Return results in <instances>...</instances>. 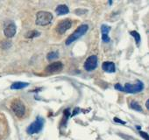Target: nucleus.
Here are the masks:
<instances>
[{"label": "nucleus", "mask_w": 149, "mask_h": 140, "mask_svg": "<svg viewBox=\"0 0 149 140\" xmlns=\"http://www.w3.org/2000/svg\"><path fill=\"white\" fill-rule=\"evenodd\" d=\"M55 12L57 15L61 16V15H66L69 12V9L66 5H60L57 6V8L55 9Z\"/></svg>", "instance_id": "f8f14e48"}, {"label": "nucleus", "mask_w": 149, "mask_h": 140, "mask_svg": "<svg viewBox=\"0 0 149 140\" xmlns=\"http://www.w3.org/2000/svg\"><path fill=\"white\" fill-rule=\"evenodd\" d=\"M53 20V15L49 12L40 11L36 14V20L35 23L38 26H45L49 25Z\"/></svg>", "instance_id": "f257e3e1"}, {"label": "nucleus", "mask_w": 149, "mask_h": 140, "mask_svg": "<svg viewBox=\"0 0 149 140\" xmlns=\"http://www.w3.org/2000/svg\"><path fill=\"white\" fill-rule=\"evenodd\" d=\"M146 108H147V109H149V100H147V101H146Z\"/></svg>", "instance_id": "4be33fe9"}, {"label": "nucleus", "mask_w": 149, "mask_h": 140, "mask_svg": "<svg viewBox=\"0 0 149 140\" xmlns=\"http://www.w3.org/2000/svg\"><path fill=\"white\" fill-rule=\"evenodd\" d=\"M89 29V26L88 25H82L80 26L76 31H74L67 40H66V45L68 46L71 43H73L74 41H76L77 40H78L79 38H81L84 34H85L87 33Z\"/></svg>", "instance_id": "f03ea898"}, {"label": "nucleus", "mask_w": 149, "mask_h": 140, "mask_svg": "<svg viewBox=\"0 0 149 140\" xmlns=\"http://www.w3.org/2000/svg\"><path fill=\"white\" fill-rule=\"evenodd\" d=\"M97 55H91L90 57L87 58V60L84 62V69L88 72L93 71L94 69L97 67Z\"/></svg>", "instance_id": "423d86ee"}, {"label": "nucleus", "mask_w": 149, "mask_h": 140, "mask_svg": "<svg viewBox=\"0 0 149 140\" xmlns=\"http://www.w3.org/2000/svg\"><path fill=\"white\" fill-rule=\"evenodd\" d=\"M115 89H118V90H119V91H122L123 87L120 85V83H117V84L115 85Z\"/></svg>", "instance_id": "aec40b11"}, {"label": "nucleus", "mask_w": 149, "mask_h": 140, "mask_svg": "<svg viewBox=\"0 0 149 140\" xmlns=\"http://www.w3.org/2000/svg\"><path fill=\"white\" fill-rule=\"evenodd\" d=\"M29 86V83L27 82H14L12 84L11 86V89H25L26 87Z\"/></svg>", "instance_id": "ddd939ff"}, {"label": "nucleus", "mask_w": 149, "mask_h": 140, "mask_svg": "<svg viewBox=\"0 0 149 140\" xmlns=\"http://www.w3.org/2000/svg\"><path fill=\"white\" fill-rule=\"evenodd\" d=\"M63 68V64L62 62L61 61H55V62H53L51 64H49L47 67H46V71L47 73H51V74H54V73H59L61 72Z\"/></svg>", "instance_id": "6e6552de"}, {"label": "nucleus", "mask_w": 149, "mask_h": 140, "mask_svg": "<svg viewBox=\"0 0 149 140\" xmlns=\"http://www.w3.org/2000/svg\"><path fill=\"white\" fill-rule=\"evenodd\" d=\"M59 57V53L58 52H50L47 55V59L48 60H55Z\"/></svg>", "instance_id": "f3484780"}, {"label": "nucleus", "mask_w": 149, "mask_h": 140, "mask_svg": "<svg viewBox=\"0 0 149 140\" xmlns=\"http://www.w3.org/2000/svg\"><path fill=\"white\" fill-rule=\"evenodd\" d=\"M102 68L106 73H114L116 71L115 64L112 61H104L102 64Z\"/></svg>", "instance_id": "9d476101"}, {"label": "nucleus", "mask_w": 149, "mask_h": 140, "mask_svg": "<svg viewBox=\"0 0 149 140\" xmlns=\"http://www.w3.org/2000/svg\"><path fill=\"white\" fill-rule=\"evenodd\" d=\"M72 26V22L70 19H64L62 21H61L57 26H56V31L59 34H63L65 33L68 29H70Z\"/></svg>", "instance_id": "0eeeda50"}, {"label": "nucleus", "mask_w": 149, "mask_h": 140, "mask_svg": "<svg viewBox=\"0 0 149 140\" xmlns=\"http://www.w3.org/2000/svg\"><path fill=\"white\" fill-rule=\"evenodd\" d=\"M111 31V27L108 26H105V25H103L101 26V33H102V40L104 42H110L111 39L109 37V33Z\"/></svg>", "instance_id": "9b49d317"}, {"label": "nucleus", "mask_w": 149, "mask_h": 140, "mask_svg": "<svg viewBox=\"0 0 149 140\" xmlns=\"http://www.w3.org/2000/svg\"><path fill=\"white\" fill-rule=\"evenodd\" d=\"M43 125H44V119L40 116H38L36 118V120L34 122H33L28 127H27V130H26V132L30 135L32 134H35V133H38L40 132L42 128H43Z\"/></svg>", "instance_id": "20e7f679"}, {"label": "nucleus", "mask_w": 149, "mask_h": 140, "mask_svg": "<svg viewBox=\"0 0 149 140\" xmlns=\"http://www.w3.org/2000/svg\"><path fill=\"white\" fill-rule=\"evenodd\" d=\"M114 121H115V122H117V123H122V124H125V122H124V121H122V120H119V119H118L117 117H115V118H114Z\"/></svg>", "instance_id": "412c9836"}, {"label": "nucleus", "mask_w": 149, "mask_h": 140, "mask_svg": "<svg viewBox=\"0 0 149 140\" xmlns=\"http://www.w3.org/2000/svg\"><path fill=\"white\" fill-rule=\"evenodd\" d=\"M140 133V135L146 139V140H148V135H147V133L146 132H144V131H140L139 132Z\"/></svg>", "instance_id": "6ab92c4d"}, {"label": "nucleus", "mask_w": 149, "mask_h": 140, "mask_svg": "<svg viewBox=\"0 0 149 140\" xmlns=\"http://www.w3.org/2000/svg\"><path fill=\"white\" fill-rule=\"evenodd\" d=\"M131 108H132V109H133L134 110L139 111V112H142V111H143V110H142L141 106L139 105V103H137V102H135V101L131 102Z\"/></svg>", "instance_id": "2eb2a0df"}, {"label": "nucleus", "mask_w": 149, "mask_h": 140, "mask_svg": "<svg viewBox=\"0 0 149 140\" xmlns=\"http://www.w3.org/2000/svg\"><path fill=\"white\" fill-rule=\"evenodd\" d=\"M11 109L19 118H22L26 114V107L19 99H15L12 102Z\"/></svg>", "instance_id": "7ed1b4c3"}, {"label": "nucleus", "mask_w": 149, "mask_h": 140, "mask_svg": "<svg viewBox=\"0 0 149 140\" xmlns=\"http://www.w3.org/2000/svg\"><path fill=\"white\" fill-rule=\"evenodd\" d=\"M130 34L135 39V41H136V43H137V45H139V42H140V35H139V33H138V32H136V31H132L131 33H130Z\"/></svg>", "instance_id": "dca6fc26"}, {"label": "nucleus", "mask_w": 149, "mask_h": 140, "mask_svg": "<svg viewBox=\"0 0 149 140\" xmlns=\"http://www.w3.org/2000/svg\"><path fill=\"white\" fill-rule=\"evenodd\" d=\"M16 31H17L16 26H15L13 23H11V24H9V25L5 28L4 33H5V35H6L7 38H13V37L15 36Z\"/></svg>", "instance_id": "1a4fd4ad"}, {"label": "nucleus", "mask_w": 149, "mask_h": 140, "mask_svg": "<svg viewBox=\"0 0 149 140\" xmlns=\"http://www.w3.org/2000/svg\"><path fill=\"white\" fill-rule=\"evenodd\" d=\"M144 89V84L141 81H137L136 83L131 84V83H126L125 87H123L122 91L130 93V94H136L139 92H141Z\"/></svg>", "instance_id": "39448f33"}, {"label": "nucleus", "mask_w": 149, "mask_h": 140, "mask_svg": "<svg viewBox=\"0 0 149 140\" xmlns=\"http://www.w3.org/2000/svg\"><path fill=\"white\" fill-rule=\"evenodd\" d=\"M40 34V32L36 31V30H33V31H30V32H28V33H26V38H27V39H33V38H35V37L39 36Z\"/></svg>", "instance_id": "4468645a"}, {"label": "nucleus", "mask_w": 149, "mask_h": 140, "mask_svg": "<svg viewBox=\"0 0 149 140\" xmlns=\"http://www.w3.org/2000/svg\"><path fill=\"white\" fill-rule=\"evenodd\" d=\"M11 43L10 42H7L6 40H4L2 43H1V46L4 48V49H6V48H8V47H10L11 46Z\"/></svg>", "instance_id": "a211bd4d"}]
</instances>
